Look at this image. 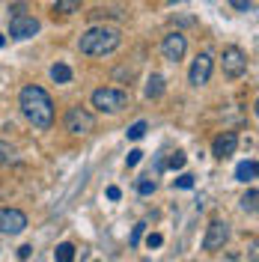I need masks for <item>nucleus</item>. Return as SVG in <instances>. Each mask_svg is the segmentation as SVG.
<instances>
[{"instance_id": "obj_23", "label": "nucleus", "mask_w": 259, "mask_h": 262, "mask_svg": "<svg viewBox=\"0 0 259 262\" xmlns=\"http://www.w3.org/2000/svg\"><path fill=\"white\" fill-rule=\"evenodd\" d=\"M176 188H185V191H188V188H194V176H188V173H182V176L176 179Z\"/></svg>"}, {"instance_id": "obj_18", "label": "nucleus", "mask_w": 259, "mask_h": 262, "mask_svg": "<svg viewBox=\"0 0 259 262\" xmlns=\"http://www.w3.org/2000/svg\"><path fill=\"white\" fill-rule=\"evenodd\" d=\"M143 134H146V122L140 119V122H134V125L128 128V140H140Z\"/></svg>"}, {"instance_id": "obj_14", "label": "nucleus", "mask_w": 259, "mask_h": 262, "mask_svg": "<svg viewBox=\"0 0 259 262\" xmlns=\"http://www.w3.org/2000/svg\"><path fill=\"white\" fill-rule=\"evenodd\" d=\"M51 78H54L57 83H69V81H72V69H69L66 63L51 66Z\"/></svg>"}, {"instance_id": "obj_9", "label": "nucleus", "mask_w": 259, "mask_h": 262, "mask_svg": "<svg viewBox=\"0 0 259 262\" xmlns=\"http://www.w3.org/2000/svg\"><path fill=\"white\" fill-rule=\"evenodd\" d=\"M185 51H188V39L182 36V33H167L161 42V54L164 60H170V63H179L182 57H185Z\"/></svg>"}, {"instance_id": "obj_26", "label": "nucleus", "mask_w": 259, "mask_h": 262, "mask_svg": "<svg viewBox=\"0 0 259 262\" xmlns=\"http://www.w3.org/2000/svg\"><path fill=\"white\" fill-rule=\"evenodd\" d=\"M161 245H164V238L158 235V232H152V235L146 238V247H149V250H152V247H161Z\"/></svg>"}, {"instance_id": "obj_2", "label": "nucleus", "mask_w": 259, "mask_h": 262, "mask_svg": "<svg viewBox=\"0 0 259 262\" xmlns=\"http://www.w3.org/2000/svg\"><path fill=\"white\" fill-rule=\"evenodd\" d=\"M119 45H122L119 30H116V27H104V24L90 27V30L78 39V48H81V54H87V57H107V54H114Z\"/></svg>"}, {"instance_id": "obj_15", "label": "nucleus", "mask_w": 259, "mask_h": 262, "mask_svg": "<svg viewBox=\"0 0 259 262\" xmlns=\"http://www.w3.org/2000/svg\"><path fill=\"white\" fill-rule=\"evenodd\" d=\"M54 259H57V262H72V259H75V245H69V242L57 245V250H54Z\"/></svg>"}, {"instance_id": "obj_12", "label": "nucleus", "mask_w": 259, "mask_h": 262, "mask_svg": "<svg viewBox=\"0 0 259 262\" xmlns=\"http://www.w3.org/2000/svg\"><path fill=\"white\" fill-rule=\"evenodd\" d=\"M235 179H256V161H242L239 167H235Z\"/></svg>"}, {"instance_id": "obj_17", "label": "nucleus", "mask_w": 259, "mask_h": 262, "mask_svg": "<svg viewBox=\"0 0 259 262\" xmlns=\"http://www.w3.org/2000/svg\"><path fill=\"white\" fill-rule=\"evenodd\" d=\"M78 9H81L78 0H60V3L54 6V12H66V15H69V12H78Z\"/></svg>"}, {"instance_id": "obj_20", "label": "nucleus", "mask_w": 259, "mask_h": 262, "mask_svg": "<svg viewBox=\"0 0 259 262\" xmlns=\"http://www.w3.org/2000/svg\"><path fill=\"white\" fill-rule=\"evenodd\" d=\"M152 191H155V182H152V179H140V182H137V194L149 196Z\"/></svg>"}, {"instance_id": "obj_16", "label": "nucleus", "mask_w": 259, "mask_h": 262, "mask_svg": "<svg viewBox=\"0 0 259 262\" xmlns=\"http://www.w3.org/2000/svg\"><path fill=\"white\" fill-rule=\"evenodd\" d=\"M256 203H259V191H256V188H250V191L242 196V209L253 214V212H256Z\"/></svg>"}, {"instance_id": "obj_8", "label": "nucleus", "mask_w": 259, "mask_h": 262, "mask_svg": "<svg viewBox=\"0 0 259 262\" xmlns=\"http://www.w3.org/2000/svg\"><path fill=\"white\" fill-rule=\"evenodd\" d=\"M39 33V21L33 15H24V12H15L12 21H9V36L12 39H30Z\"/></svg>"}, {"instance_id": "obj_24", "label": "nucleus", "mask_w": 259, "mask_h": 262, "mask_svg": "<svg viewBox=\"0 0 259 262\" xmlns=\"http://www.w3.org/2000/svg\"><path fill=\"white\" fill-rule=\"evenodd\" d=\"M140 158H143V152H140V149H131L128 158H125V164H128V167H137V164H140Z\"/></svg>"}, {"instance_id": "obj_3", "label": "nucleus", "mask_w": 259, "mask_h": 262, "mask_svg": "<svg viewBox=\"0 0 259 262\" xmlns=\"http://www.w3.org/2000/svg\"><path fill=\"white\" fill-rule=\"evenodd\" d=\"M93 107H98L101 114H119L128 107V93L116 86H101L93 93Z\"/></svg>"}, {"instance_id": "obj_11", "label": "nucleus", "mask_w": 259, "mask_h": 262, "mask_svg": "<svg viewBox=\"0 0 259 262\" xmlns=\"http://www.w3.org/2000/svg\"><path fill=\"white\" fill-rule=\"evenodd\" d=\"M235 149H239V134H235V131H224V134L214 137L211 155H214V158H229V155H235Z\"/></svg>"}, {"instance_id": "obj_10", "label": "nucleus", "mask_w": 259, "mask_h": 262, "mask_svg": "<svg viewBox=\"0 0 259 262\" xmlns=\"http://www.w3.org/2000/svg\"><path fill=\"white\" fill-rule=\"evenodd\" d=\"M211 69H214V60H211V54H197V60L191 63V72H188V81L194 83V86H203V83H209Z\"/></svg>"}, {"instance_id": "obj_13", "label": "nucleus", "mask_w": 259, "mask_h": 262, "mask_svg": "<svg viewBox=\"0 0 259 262\" xmlns=\"http://www.w3.org/2000/svg\"><path fill=\"white\" fill-rule=\"evenodd\" d=\"M164 93V78L161 75H152L149 83H146V98H161Z\"/></svg>"}, {"instance_id": "obj_4", "label": "nucleus", "mask_w": 259, "mask_h": 262, "mask_svg": "<svg viewBox=\"0 0 259 262\" xmlns=\"http://www.w3.org/2000/svg\"><path fill=\"white\" fill-rule=\"evenodd\" d=\"M63 125H66L69 134L81 137V134H90V131L96 128V116L90 114V111H83V107H69V111H66Z\"/></svg>"}, {"instance_id": "obj_27", "label": "nucleus", "mask_w": 259, "mask_h": 262, "mask_svg": "<svg viewBox=\"0 0 259 262\" xmlns=\"http://www.w3.org/2000/svg\"><path fill=\"white\" fill-rule=\"evenodd\" d=\"M30 253H33V247H30V245L18 247V259H30Z\"/></svg>"}, {"instance_id": "obj_1", "label": "nucleus", "mask_w": 259, "mask_h": 262, "mask_svg": "<svg viewBox=\"0 0 259 262\" xmlns=\"http://www.w3.org/2000/svg\"><path fill=\"white\" fill-rule=\"evenodd\" d=\"M18 107H21V114L27 116V122H30L33 128H51L54 125V101L51 96L42 90V86H24L21 90V96H18Z\"/></svg>"}, {"instance_id": "obj_21", "label": "nucleus", "mask_w": 259, "mask_h": 262, "mask_svg": "<svg viewBox=\"0 0 259 262\" xmlns=\"http://www.w3.org/2000/svg\"><path fill=\"white\" fill-rule=\"evenodd\" d=\"M143 229H146V224H137V227L131 229V238H128L131 247H137V245H140V238H143Z\"/></svg>"}, {"instance_id": "obj_28", "label": "nucleus", "mask_w": 259, "mask_h": 262, "mask_svg": "<svg viewBox=\"0 0 259 262\" xmlns=\"http://www.w3.org/2000/svg\"><path fill=\"white\" fill-rule=\"evenodd\" d=\"M119 196H122V191H119L116 185H111V188H107V200H119Z\"/></svg>"}, {"instance_id": "obj_29", "label": "nucleus", "mask_w": 259, "mask_h": 262, "mask_svg": "<svg viewBox=\"0 0 259 262\" xmlns=\"http://www.w3.org/2000/svg\"><path fill=\"white\" fill-rule=\"evenodd\" d=\"M3 42H6V39H3V33H0V48H3Z\"/></svg>"}, {"instance_id": "obj_25", "label": "nucleus", "mask_w": 259, "mask_h": 262, "mask_svg": "<svg viewBox=\"0 0 259 262\" xmlns=\"http://www.w3.org/2000/svg\"><path fill=\"white\" fill-rule=\"evenodd\" d=\"M229 3H232L239 12H250V9H253V3H250V0H229Z\"/></svg>"}, {"instance_id": "obj_5", "label": "nucleus", "mask_w": 259, "mask_h": 262, "mask_svg": "<svg viewBox=\"0 0 259 262\" xmlns=\"http://www.w3.org/2000/svg\"><path fill=\"white\" fill-rule=\"evenodd\" d=\"M221 66H224V75L235 81V78H242L244 72H247V54L242 48H235V45H229V48H224Z\"/></svg>"}, {"instance_id": "obj_19", "label": "nucleus", "mask_w": 259, "mask_h": 262, "mask_svg": "<svg viewBox=\"0 0 259 262\" xmlns=\"http://www.w3.org/2000/svg\"><path fill=\"white\" fill-rule=\"evenodd\" d=\"M185 161H188V158H185V152H173V155H170V170H182Z\"/></svg>"}, {"instance_id": "obj_22", "label": "nucleus", "mask_w": 259, "mask_h": 262, "mask_svg": "<svg viewBox=\"0 0 259 262\" xmlns=\"http://www.w3.org/2000/svg\"><path fill=\"white\" fill-rule=\"evenodd\" d=\"M12 158H15V149H12V146H6V143H0V164L12 161Z\"/></svg>"}, {"instance_id": "obj_6", "label": "nucleus", "mask_w": 259, "mask_h": 262, "mask_svg": "<svg viewBox=\"0 0 259 262\" xmlns=\"http://www.w3.org/2000/svg\"><path fill=\"white\" fill-rule=\"evenodd\" d=\"M229 242V224L227 221H211L206 229V238H203V250H224V245Z\"/></svg>"}, {"instance_id": "obj_7", "label": "nucleus", "mask_w": 259, "mask_h": 262, "mask_svg": "<svg viewBox=\"0 0 259 262\" xmlns=\"http://www.w3.org/2000/svg\"><path fill=\"white\" fill-rule=\"evenodd\" d=\"M27 229V214L18 209H0V232L3 235H18Z\"/></svg>"}]
</instances>
